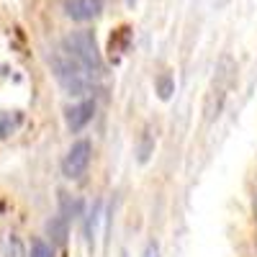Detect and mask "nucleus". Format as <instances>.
I'll return each instance as SVG.
<instances>
[{
	"mask_svg": "<svg viewBox=\"0 0 257 257\" xmlns=\"http://www.w3.org/2000/svg\"><path fill=\"white\" fill-rule=\"evenodd\" d=\"M52 72L59 80V85L70 95H85L95 88L100 72L90 70L85 62H80L75 54H70L62 44L52 52Z\"/></svg>",
	"mask_w": 257,
	"mask_h": 257,
	"instance_id": "nucleus-1",
	"label": "nucleus"
},
{
	"mask_svg": "<svg viewBox=\"0 0 257 257\" xmlns=\"http://www.w3.org/2000/svg\"><path fill=\"white\" fill-rule=\"evenodd\" d=\"M231 77H234V62L231 57H224L216 67V75L211 80V88H208V95H206V121H213L221 108H224V100H226V93L231 88Z\"/></svg>",
	"mask_w": 257,
	"mask_h": 257,
	"instance_id": "nucleus-2",
	"label": "nucleus"
},
{
	"mask_svg": "<svg viewBox=\"0 0 257 257\" xmlns=\"http://www.w3.org/2000/svg\"><path fill=\"white\" fill-rule=\"evenodd\" d=\"M59 44L67 49L70 54H75L80 62H85L90 70L95 72H103V59H100V52H98V41L93 36V31H72L70 36H64Z\"/></svg>",
	"mask_w": 257,
	"mask_h": 257,
	"instance_id": "nucleus-3",
	"label": "nucleus"
},
{
	"mask_svg": "<svg viewBox=\"0 0 257 257\" xmlns=\"http://www.w3.org/2000/svg\"><path fill=\"white\" fill-rule=\"evenodd\" d=\"M90 160H93V144L88 139H77L72 142V147L67 149V155L62 157V173L64 178H82L85 173H88L90 167Z\"/></svg>",
	"mask_w": 257,
	"mask_h": 257,
	"instance_id": "nucleus-4",
	"label": "nucleus"
},
{
	"mask_svg": "<svg viewBox=\"0 0 257 257\" xmlns=\"http://www.w3.org/2000/svg\"><path fill=\"white\" fill-rule=\"evenodd\" d=\"M103 13V0H67L64 16L72 21H93Z\"/></svg>",
	"mask_w": 257,
	"mask_h": 257,
	"instance_id": "nucleus-5",
	"label": "nucleus"
},
{
	"mask_svg": "<svg viewBox=\"0 0 257 257\" xmlns=\"http://www.w3.org/2000/svg\"><path fill=\"white\" fill-rule=\"evenodd\" d=\"M93 116H95V100L88 98V100L75 103L72 108L67 111V126H70V132H72V134L82 132V128L93 121Z\"/></svg>",
	"mask_w": 257,
	"mask_h": 257,
	"instance_id": "nucleus-6",
	"label": "nucleus"
},
{
	"mask_svg": "<svg viewBox=\"0 0 257 257\" xmlns=\"http://www.w3.org/2000/svg\"><path fill=\"white\" fill-rule=\"evenodd\" d=\"M26 242L16 231H0V257H26Z\"/></svg>",
	"mask_w": 257,
	"mask_h": 257,
	"instance_id": "nucleus-7",
	"label": "nucleus"
},
{
	"mask_svg": "<svg viewBox=\"0 0 257 257\" xmlns=\"http://www.w3.org/2000/svg\"><path fill=\"white\" fill-rule=\"evenodd\" d=\"M26 257H54V247H49L44 239H34L31 242V252Z\"/></svg>",
	"mask_w": 257,
	"mask_h": 257,
	"instance_id": "nucleus-8",
	"label": "nucleus"
},
{
	"mask_svg": "<svg viewBox=\"0 0 257 257\" xmlns=\"http://www.w3.org/2000/svg\"><path fill=\"white\" fill-rule=\"evenodd\" d=\"M160 95H162V98H167V95H170V80H167V77H162V80H160Z\"/></svg>",
	"mask_w": 257,
	"mask_h": 257,
	"instance_id": "nucleus-9",
	"label": "nucleus"
},
{
	"mask_svg": "<svg viewBox=\"0 0 257 257\" xmlns=\"http://www.w3.org/2000/svg\"><path fill=\"white\" fill-rule=\"evenodd\" d=\"M144 257H157V244H149L144 249Z\"/></svg>",
	"mask_w": 257,
	"mask_h": 257,
	"instance_id": "nucleus-10",
	"label": "nucleus"
},
{
	"mask_svg": "<svg viewBox=\"0 0 257 257\" xmlns=\"http://www.w3.org/2000/svg\"><path fill=\"white\" fill-rule=\"evenodd\" d=\"M254 219H257V201H254Z\"/></svg>",
	"mask_w": 257,
	"mask_h": 257,
	"instance_id": "nucleus-11",
	"label": "nucleus"
}]
</instances>
